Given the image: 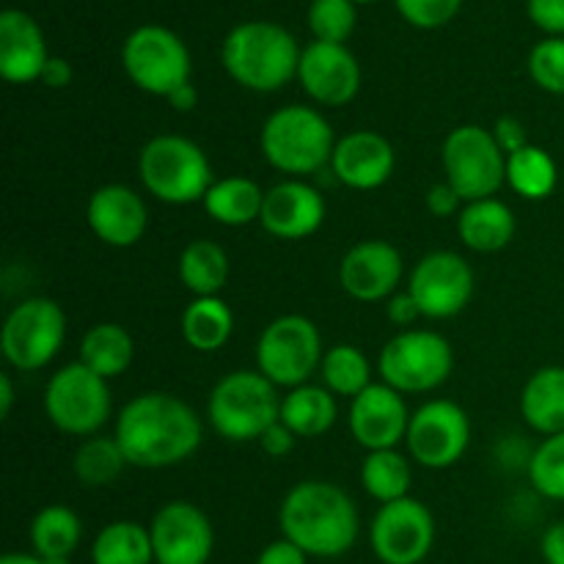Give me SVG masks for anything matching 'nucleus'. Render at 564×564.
Segmentation results:
<instances>
[{
	"instance_id": "1",
	"label": "nucleus",
	"mask_w": 564,
	"mask_h": 564,
	"mask_svg": "<svg viewBox=\"0 0 564 564\" xmlns=\"http://www.w3.org/2000/svg\"><path fill=\"white\" fill-rule=\"evenodd\" d=\"M202 419L165 391H147L121 408L113 438L135 468H171L202 446Z\"/></svg>"
},
{
	"instance_id": "2",
	"label": "nucleus",
	"mask_w": 564,
	"mask_h": 564,
	"mask_svg": "<svg viewBox=\"0 0 564 564\" xmlns=\"http://www.w3.org/2000/svg\"><path fill=\"white\" fill-rule=\"evenodd\" d=\"M279 527L290 543L308 556L334 560L347 554L358 538V510L339 485L308 479L284 496Z\"/></svg>"
},
{
	"instance_id": "3",
	"label": "nucleus",
	"mask_w": 564,
	"mask_h": 564,
	"mask_svg": "<svg viewBox=\"0 0 564 564\" xmlns=\"http://www.w3.org/2000/svg\"><path fill=\"white\" fill-rule=\"evenodd\" d=\"M224 66L251 91H279L297 75L301 50L281 25L246 22L226 36Z\"/></svg>"
},
{
	"instance_id": "4",
	"label": "nucleus",
	"mask_w": 564,
	"mask_h": 564,
	"mask_svg": "<svg viewBox=\"0 0 564 564\" xmlns=\"http://www.w3.org/2000/svg\"><path fill=\"white\" fill-rule=\"evenodd\" d=\"M264 160L292 176H308L330 165L336 149L334 127L308 105H286L270 113L259 135Z\"/></svg>"
},
{
	"instance_id": "5",
	"label": "nucleus",
	"mask_w": 564,
	"mask_h": 564,
	"mask_svg": "<svg viewBox=\"0 0 564 564\" xmlns=\"http://www.w3.org/2000/svg\"><path fill=\"white\" fill-rule=\"evenodd\" d=\"M141 182L158 202L185 207L204 202L213 187V165L196 141L182 135H154L138 158Z\"/></svg>"
},
{
	"instance_id": "6",
	"label": "nucleus",
	"mask_w": 564,
	"mask_h": 564,
	"mask_svg": "<svg viewBox=\"0 0 564 564\" xmlns=\"http://www.w3.org/2000/svg\"><path fill=\"white\" fill-rule=\"evenodd\" d=\"M207 416L215 433L231 444L259 441L281 419L275 386L262 372H229L215 383L207 400Z\"/></svg>"
},
{
	"instance_id": "7",
	"label": "nucleus",
	"mask_w": 564,
	"mask_h": 564,
	"mask_svg": "<svg viewBox=\"0 0 564 564\" xmlns=\"http://www.w3.org/2000/svg\"><path fill=\"white\" fill-rule=\"evenodd\" d=\"M455 369L452 345L435 330L408 328L386 341L378 358V372L386 386L400 394H424L449 380Z\"/></svg>"
},
{
	"instance_id": "8",
	"label": "nucleus",
	"mask_w": 564,
	"mask_h": 564,
	"mask_svg": "<svg viewBox=\"0 0 564 564\" xmlns=\"http://www.w3.org/2000/svg\"><path fill=\"white\" fill-rule=\"evenodd\" d=\"M110 408L113 400H110L108 380L80 361L61 367L44 389L47 419L66 435H80V438L97 435L108 424Z\"/></svg>"
},
{
	"instance_id": "9",
	"label": "nucleus",
	"mask_w": 564,
	"mask_h": 564,
	"mask_svg": "<svg viewBox=\"0 0 564 564\" xmlns=\"http://www.w3.org/2000/svg\"><path fill=\"white\" fill-rule=\"evenodd\" d=\"M323 336L303 314H284L262 330L257 341V372L273 386L297 389L323 364Z\"/></svg>"
},
{
	"instance_id": "10",
	"label": "nucleus",
	"mask_w": 564,
	"mask_h": 564,
	"mask_svg": "<svg viewBox=\"0 0 564 564\" xmlns=\"http://www.w3.org/2000/svg\"><path fill=\"white\" fill-rule=\"evenodd\" d=\"M446 182L460 193L463 202L494 198L507 182V154L494 132L479 124H460L446 135L444 152Z\"/></svg>"
},
{
	"instance_id": "11",
	"label": "nucleus",
	"mask_w": 564,
	"mask_h": 564,
	"mask_svg": "<svg viewBox=\"0 0 564 564\" xmlns=\"http://www.w3.org/2000/svg\"><path fill=\"white\" fill-rule=\"evenodd\" d=\"M66 339V314L50 297H28L17 303L0 330V350L9 367L20 372L44 369Z\"/></svg>"
},
{
	"instance_id": "12",
	"label": "nucleus",
	"mask_w": 564,
	"mask_h": 564,
	"mask_svg": "<svg viewBox=\"0 0 564 564\" xmlns=\"http://www.w3.org/2000/svg\"><path fill=\"white\" fill-rule=\"evenodd\" d=\"M124 72L141 91L169 97L191 83V55L182 39L169 28L143 25L124 42Z\"/></svg>"
},
{
	"instance_id": "13",
	"label": "nucleus",
	"mask_w": 564,
	"mask_h": 564,
	"mask_svg": "<svg viewBox=\"0 0 564 564\" xmlns=\"http://www.w3.org/2000/svg\"><path fill=\"white\" fill-rule=\"evenodd\" d=\"M405 444L422 468H452L471 444V422L457 402L430 400L411 413Z\"/></svg>"
},
{
	"instance_id": "14",
	"label": "nucleus",
	"mask_w": 564,
	"mask_h": 564,
	"mask_svg": "<svg viewBox=\"0 0 564 564\" xmlns=\"http://www.w3.org/2000/svg\"><path fill=\"white\" fill-rule=\"evenodd\" d=\"M372 551L383 564H419L427 560L435 543L433 512L419 499L380 505L369 529Z\"/></svg>"
},
{
	"instance_id": "15",
	"label": "nucleus",
	"mask_w": 564,
	"mask_h": 564,
	"mask_svg": "<svg viewBox=\"0 0 564 564\" xmlns=\"http://www.w3.org/2000/svg\"><path fill=\"white\" fill-rule=\"evenodd\" d=\"M408 292L427 319H449L468 306L474 295V270L460 253L433 251L413 268Z\"/></svg>"
},
{
	"instance_id": "16",
	"label": "nucleus",
	"mask_w": 564,
	"mask_h": 564,
	"mask_svg": "<svg viewBox=\"0 0 564 564\" xmlns=\"http://www.w3.org/2000/svg\"><path fill=\"white\" fill-rule=\"evenodd\" d=\"M149 534L158 564H207L213 556V523L191 501L160 507L149 523Z\"/></svg>"
},
{
	"instance_id": "17",
	"label": "nucleus",
	"mask_w": 564,
	"mask_h": 564,
	"mask_svg": "<svg viewBox=\"0 0 564 564\" xmlns=\"http://www.w3.org/2000/svg\"><path fill=\"white\" fill-rule=\"evenodd\" d=\"M301 86L314 102L328 105V108H341L352 102L361 88V69L358 61L345 44L314 42L301 53V66H297Z\"/></svg>"
},
{
	"instance_id": "18",
	"label": "nucleus",
	"mask_w": 564,
	"mask_h": 564,
	"mask_svg": "<svg viewBox=\"0 0 564 564\" xmlns=\"http://www.w3.org/2000/svg\"><path fill=\"white\" fill-rule=\"evenodd\" d=\"M402 279V253L386 240H361L341 257L339 284L352 301H389Z\"/></svg>"
},
{
	"instance_id": "19",
	"label": "nucleus",
	"mask_w": 564,
	"mask_h": 564,
	"mask_svg": "<svg viewBox=\"0 0 564 564\" xmlns=\"http://www.w3.org/2000/svg\"><path fill=\"white\" fill-rule=\"evenodd\" d=\"M350 433L367 452L397 449L405 441L411 413L397 389L386 383H372L350 405Z\"/></svg>"
},
{
	"instance_id": "20",
	"label": "nucleus",
	"mask_w": 564,
	"mask_h": 564,
	"mask_svg": "<svg viewBox=\"0 0 564 564\" xmlns=\"http://www.w3.org/2000/svg\"><path fill=\"white\" fill-rule=\"evenodd\" d=\"M325 198L303 180H286L264 193L259 224L275 240H306L323 226Z\"/></svg>"
},
{
	"instance_id": "21",
	"label": "nucleus",
	"mask_w": 564,
	"mask_h": 564,
	"mask_svg": "<svg viewBox=\"0 0 564 564\" xmlns=\"http://www.w3.org/2000/svg\"><path fill=\"white\" fill-rule=\"evenodd\" d=\"M394 165L397 154L389 138L372 130H356L336 141L330 174L350 191H378L391 180Z\"/></svg>"
},
{
	"instance_id": "22",
	"label": "nucleus",
	"mask_w": 564,
	"mask_h": 564,
	"mask_svg": "<svg viewBox=\"0 0 564 564\" xmlns=\"http://www.w3.org/2000/svg\"><path fill=\"white\" fill-rule=\"evenodd\" d=\"M88 226L110 248H130L147 235L149 209L127 185H102L86 207Z\"/></svg>"
},
{
	"instance_id": "23",
	"label": "nucleus",
	"mask_w": 564,
	"mask_h": 564,
	"mask_svg": "<svg viewBox=\"0 0 564 564\" xmlns=\"http://www.w3.org/2000/svg\"><path fill=\"white\" fill-rule=\"evenodd\" d=\"M50 55L36 22L17 9L0 14V75L9 83L39 80Z\"/></svg>"
},
{
	"instance_id": "24",
	"label": "nucleus",
	"mask_w": 564,
	"mask_h": 564,
	"mask_svg": "<svg viewBox=\"0 0 564 564\" xmlns=\"http://www.w3.org/2000/svg\"><path fill=\"white\" fill-rule=\"evenodd\" d=\"M457 235L471 251L496 253L516 237V215L496 196L468 202L457 215Z\"/></svg>"
},
{
	"instance_id": "25",
	"label": "nucleus",
	"mask_w": 564,
	"mask_h": 564,
	"mask_svg": "<svg viewBox=\"0 0 564 564\" xmlns=\"http://www.w3.org/2000/svg\"><path fill=\"white\" fill-rule=\"evenodd\" d=\"M521 416L534 433H564V367H543L521 391Z\"/></svg>"
},
{
	"instance_id": "26",
	"label": "nucleus",
	"mask_w": 564,
	"mask_h": 564,
	"mask_svg": "<svg viewBox=\"0 0 564 564\" xmlns=\"http://www.w3.org/2000/svg\"><path fill=\"white\" fill-rule=\"evenodd\" d=\"M132 358H135V341L130 330L119 323H97L83 336L77 361L86 364L99 378L113 380L132 367Z\"/></svg>"
},
{
	"instance_id": "27",
	"label": "nucleus",
	"mask_w": 564,
	"mask_h": 564,
	"mask_svg": "<svg viewBox=\"0 0 564 564\" xmlns=\"http://www.w3.org/2000/svg\"><path fill=\"white\" fill-rule=\"evenodd\" d=\"M202 204L215 224L237 229V226H248L259 220L264 191L253 180H246V176H226V180L213 182Z\"/></svg>"
},
{
	"instance_id": "28",
	"label": "nucleus",
	"mask_w": 564,
	"mask_h": 564,
	"mask_svg": "<svg viewBox=\"0 0 564 564\" xmlns=\"http://www.w3.org/2000/svg\"><path fill=\"white\" fill-rule=\"evenodd\" d=\"M281 422L297 438H319L336 424V400L325 386H297L281 400Z\"/></svg>"
},
{
	"instance_id": "29",
	"label": "nucleus",
	"mask_w": 564,
	"mask_h": 564,
	"mask_svg": "<svg viewBox=\"0 0 564 564\" xmlns=\"http://www.w3.org/2000/svg\"><path fill=\"white\" fill-rule=\"evenodd\" d=\"M235 314L224 297H193L182 314V336L198 352H215L231 339Z\"/></svg>"
},
{
	"instance_id": "30",
	"label": "nucleus",
	"mask_w": 564,
	"mask_h": 564,
	"mask_svg": "<svg viewBox=\"0 0 564 564\" xmlns=\"http://www.w3.org/2000/svg\"><path fill=\"white\" fill-rule=\"evenodd\" d=\"M180 281L193 297H215L229 281V257L213 240L187 242L180 257Z\"/></svg>"
},
{
	"instance_id": "31",
	"label": "nucleus",
	"mask_w": 564,
	"mask_h": 564,
	"mask_svg": "<svg viewBox=\"0 0 564 564\" xmlns=\"http://www.w3.org/2000/svg\"><path fill=\"white\" fill-rule=\"evenodd\" d=\"M80 518L64 505H50L31 523V545L39 560H69L80 545Z\"/></svg>"
},
{
	"instance_id": "32",
	"label": "nucleus",
	"mask_w": 564,
	"mask_h": 564,
	"mask_svg": "<svg viewBox=\"0 0 564 564\" xmlns=\"http://www.w3.org/2000/svg\"><path fill=\"white\" fill-rule=\"evenodd\" d=\"M94 564H154L152 534L132 521H113L94 538Z\"/></svg>"
},
{
	"instance_id": "33",
	"label": "nucleus",
	"mask_w": 564,
	"mask_h": 564,
	"mask_svg": "<svg viewBox=\"0 0 564 564\" xmlns=\"http://www.w3.org/2000/svg\"><path fill=\"white\" fill-rule=\"evenodd\" d=\"M556 180H560V171H556L554 158L543 147L529 143L521 152L507 158V185L521 198L543 202L556 191Z\"/></svg>"
},
{
	"instance_id": "34",
	"label": "nucleus",
	"mask_w": 564,
	"mask_h": 564,
	"mask_svg": "<svg viewBox=\"0 0 564 564\" xmlns=\"http://www.w3.org/2000/svg\"><path fill=\"white\" fill-rule=\"evenodd\" d=\"M413 482V468L405 455L397 449L369 452L361 466V485L375 501L391 505V501L408 499Z\"/></svg>"
},
{
	"instance_id": "35",
	"label": "nucleus",
	"mask_w": 564,
	"mask_h": 564,
	"mask_svg": "<svg viewBox=\"0 0 564 564\" xmlns=\"http://www.w3.org/2000/svg\"><path fill=\"white\" fill-rule=\"evenodd\" d=\"M124 466H130L121 452L119 441L105 438V435H91L80 444L72 460V471H75L77 482L83 488H105L113 485L121 477Z\"/></svg>"
},
{
	"instance_id": "36",
	"label": "nucleus",
	"mask_w": 564,
	"mask_h": 564,
	"mask_svg": "<svg viewBox=\"0 0 564 564\" xmlns=\"http://www.w3.org/2000/svg\"><path fill=\"white\" fill-rule=\"evenodd\" d=\"M319 375L330 394L350 397V400L372 386V364L356 345H334L325 350Z\"/></svg>"
},
{
	"instance_id": "37",
	"label": "nucleus",
	"mask_w": 564,
	"mask_h": 564,
	"mask_svg": "<svg viewBox=\"0 0 564 564\" xmlns=\"http://www.w3.org/2000/svg\"><path fill=\"white\" fill-rule=\"evenodd\" d=\"M529 482L545 499L564 501V433L549 435L529 457Z\"/></svg>"
},
{
	"instance_id": "38",
	"label": "nucleus",
	"mask_w": 564,
	"mask_h": 564,
	"mask_svg": "<svg viewBox=\"0 0 564 564\" xmlns=\"http://www.w3.org/2000/svg\"><path fill=\"white\" fill-rule=\"evenodd\" d=\"M308 25H312L317 42L341 44L356 28L352 0H314L308 9Z\"/></svg>"
},
{
	"instance_id": "39",
	"label": "nucleus",
	"mask_w": 564,
	"mask_h": 564,
	"mask_svg": "<svg viewBox=\"0 0 564 564\" xmlns=\"http://www.w3.org/2000/svg\"><path fill=\"white\" fill-rule=\"evenodd\" d=\"M529 75L543 91L564 94V39L551 36L529 55Z\"/></svg>"
},
{
	"instance_id": "40",
	"label": "nucleus",
	"mask_w": 564,
	"mask_h": 564,
	"mask_svg": "<svg viewBox=\"0 0 564 564\" xmlns=\"http://www.w3.org/2000/svg\"><path fill=\"white\" fill-rule=\"evenodd\" d=\"M397 9L413 25L438 28L457 14L460 0H397Z\"/></svg>"
},
{
	"instance_id": "41",
	"label": "nucleus",
	"mask_w": 564,
	"mask_h": 564,
	"mask_svg": "<svg viewBox=\"0 0 564 564\" xmlns=\"http://www.w3.org/2000/svg\"><path fill=\"white\" fill-rule=\"evenodd\" d=\"M463 207H466V202H463L460 193H457L446 180L435 182L427 191V209L435 218H457Z\"/></svg>"
},
{
	"instance_id": "42",
	"label": "nucleus",
	"mask_w": 564,
	"mask_h": 564,
	"mask_svg": "<svg viewBox=\"0 0 564 564\" xmlns=\"http://www.w3.org/2000/svg\"><path fill=\"white\" fill-rule=\"evenodd\" d=\"M490 132H494L496 143H499V149L507 154V158L516 152H521L523 147H529L527 127H523L518 119H512V116H501Z\"/></svg>"
},
{
	"instance_id": "43",
	"label": "nucleus",
	"mask_w": 564,
	"mask_h": 564,
	"mask_svg": "<svg viewBox=\"0 0 564 564\" xmlns=\"http://www.w3.org/2000/svg\"><path fill=\"white\" fill-rule=\"evenodd\" d=\"M386 303H389V306H386V317H389L391 325H397V328L402 330L413 328V323L422 317V308H419V303L413 301V295L408 290L394 292Z\"/></svg>"
},
{
	"instance_id": "44",
	"label": "nucleus",
	"mask_w": 564,
	"mask_h": 564,
	"mask_svg": "<svg viewBox=\"0 0 564 564\" xmlns=\"http://www.w3.org/2000/svg\"><path fill=\"white\" fill-rule=\"evenodd\" d=\"M295 441H297V435L292 433V430L279 419L273 427L264 430V435L259 438V446H262L264 455L273 457V460H279V457H286L292 449H295Z\"/></svg>"
},
{
	"instance_id": "45",
	"label": "nucleus",
	"mask_w": 564,
	"mask_h": 564,
	"mask_svg": "<svg viewBox=\"0 0 564 564\" xmlns=\"http://www.w3.org/2000/svg\"><path fill=\"white\" fill-rule=\"evenodd\" d=\"M529 17L543 31L564 33V0H529Z\"/></svg>"
},
{
	"instance_id": "46",
	"label": "nucleus",
	"mask_w": 564,
	"mask_h": 564,
	"mask_svg": "<svg viewBox=\"0 0 564 564\" xmlns=\"http://www.w3.org/2000/svg\"><path fill=\"white\" fill-rule=\"evenodd\" d=\"M306 562H308L306 551L297 549V545L290 543L286 538L270 543L257 560V564H306Z\"/></svg>"
},
{
	"instance_id": "47",
	"label": "nucleus",
	"mask_w": 564,
	"mask_h": 564,
	"mask_svg": "<svg viewBox=\"0 0 564 564\" xmlns=\"http://www.w3.org/2000/svg\"><path fill=\"white\" fill-rule=\"evenodd\" d=\"M540 551H543L545 564H564V521L545 529Z\"/></svg>"
},
{
	"instance_id": "48",
	"label": "nucleus",
	"mask_w": 564,
	"mask_h": 564,
	"mask_svg": "<svg viewBox=\"0 0 564 564\" xmlns=\"http://www.w3.org/2000/svg\"><path fill=\"white\" fill-rule=\"evenodd\" d=\"M42 80L47 83L50 88H64V86H69V80H72V66L66 64L64 58H50L47 66H44V72H42Z\"/></svg>"
},
{
	"instance_id": "49",
	"label": "nucleus",
	"mask_w": 564,
	"mask_h": 564,
	"mask_svg": "<svg viewBox=\"0 0 564 564\" xmlns=\"http://www.w3.org/2000/svg\"><path fill=\"white\" fill-rule=\"evenodd\" d=\"M165 99H169V105L174 110H180V113H187V110L196 108L198 91H196V88H193V83H185V86H180L174 94H169V97H165Z\"/></svg>"
},
{
	"instance_id": "50",
	"label": "nucleus",
	"mask_w": 564,
	"mask_h": 564,
	"mask_svg": "<svg viewBox=\"0 0 564 564\" xmlns=\"http://www.w3.org/2000/svg\"><path fill=\"white\" fill-rule=\"evenodd\" d=\"M11 405H14V383H11V375H0V419L11 416Z\"/></svg>"
},
{
	"instance_id": "51",
	"label": "nucleus",
	"mask_w": 564,
	"mask_h": 564,
	"mask_svg": "<svg viewBox=\"0 0 564 564\" xmlns=\"http://www.w3.org/2000/svg\"><path fill=\"white\" fill-rule=\"evenodd\" d=\"M0 564H44L42 560H39L36 554H6L3 560H0Z\"/></svg>"
},
{
	"instance_id": "52",
	"label": "nucleus",
	"mask_w": 564,
	"mask_h": 564,
	"mask_svg": "<svg viewBox=\"0 0 564 564\" xmlns=\"http://www.w3.org/2000/svg\"><path fill=\"white\" fill-rule=\"evenodd\" d=\"M44 564H69V560H42Z\"/></svg>"
},
{
	"instance_id": "53",
	"label": "nucleus",
	"mask_w": 564,
	"mask_h": 564,
	"mask_svg": "<svg viewBox=\"0 0 564 564\" xmlns=\"http://www.w3.org/2000/svg\"><path fill=\"white\" fill-rule=\"evenodd\" d=\"M358 3H369V0H358Z\"/></svg>"
},
{
	"instance_id": "54",
	"label": "nucleus",
	"mask_w": 564,
	"mask_h": 564,
	"mask_svg": "<svg viewBox=\"0 0 564 564\" xmlns=\"http://www.w3.org/2000/svg\"><path fill=\"white\" fill-rule=\"evenodd\" d=\"M154 564H158V562H154Z\"/></svg>"
}]
</instances>
